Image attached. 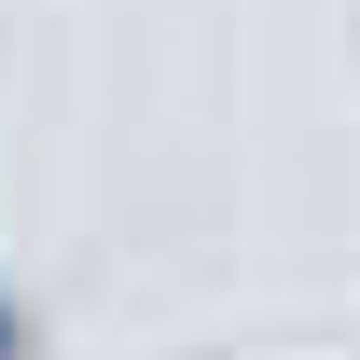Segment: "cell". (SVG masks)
<instances>
[{
  "label": "cell",
  "mask_w": 360,
  "mask_h": 360,
  "mask_svg": "<svg viewBox=\"0 0 360 360\" xmlns=\"http://www.w3.org/2000/svg\"><path fill=\"white\" fill-rule=\"evenodd\" d=\"M28 347H42V319H28V291L0 277V360H28Z\"/></svg>",
  "instance_id": "cell-1"
}]
</instances>
